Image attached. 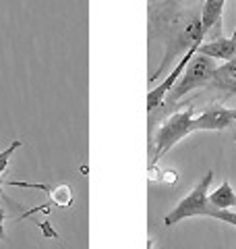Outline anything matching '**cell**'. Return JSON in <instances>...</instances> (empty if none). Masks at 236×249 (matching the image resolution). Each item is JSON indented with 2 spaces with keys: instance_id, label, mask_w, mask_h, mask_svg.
Returning a JSON list of instances; mask_svg holds the SVG:
<instances>
[{
  "instance_id": "1",
  "label": "cell",
  "mask_w": 236,
  "mask_h": 249,
  "mask_svg": "<svg viewBox=\"0 0 236 249\" xmlns=\"http://www.w3.org/2000/svg\"><path fill=\"white\" fill-rule=\"evenodd\" d=\"M193 108H186L183 112H176L168 116L166 121L160 124L155 137L152 139V145H153V152H152V166L153 162H157L168 150H172L180 139H185L186 135L193 133Z\"/></svg>"
},
{
  "instance_id": "2",
  "label": "cell",
  "mask_w": 236,
  "mask_h": 249,
  "mask_svg": "<svg viewBox=\"0 0 236 249\" xmlns=\"http://www.w3.org/2000/svg\"><path fill=\"white\" fill-rule=\"evenodd\" d=\"M216 69H218V62L214 58L205 56V54L195 52V58L188 60V65L185 67L183 75H180V81L170 91V102L172 104L178 102V100L183 96H186L188 91L209 88L211 79H214Z\"/></svg>"
},
{
  "instance_id": "3",
  "label": "cell",
  "mask_w": 236,
  "mask_h": 249,
  "mask_svg": "<svg viewBox=\"0 0 236 249\" xmlns=\"http://www.w3.org/2000/svg\"><path fill=\"white\" fill-rule=\"evenodd\" d=\"M211 181H214V170H207L205 177L195 185V189L188 193L185 199H180L176 204V208L170 210V214L164 218V224H166V227H172V224H178L180 220H185V218L203 216L205 208L209 206L207 196H209Z\"/></svg>"
},
{
  "instance_id": "4",
  "label": "cell",
  "mask_w": 236,
  "mask_h": 249,
  "mask_svg": "<svg viewBox=\"0 0 236 249\" xmlns=\"http://www.w3.org/2000/svg\"><path fill=\"white\" fill-rule=\"evenodd\" d=\"M195 52H197V46H191V48L185 52V56L178 60V65L170 71V75L166 77V79H164L160 85H157V88H153L152 91L147 93V110H149V112H153L155 108H160V106H162L164 98H166L168 93L172 91V88H174V85L178 83L180 75H183V71H185V67L188 65V60L195 56Z\"/></svg>"
},
{
  "instance_id": "5",
  "label": "cell",
  "mask_w": 236,
  "mask_h": 249,
  "mask_svg": "<svg viewBox=\"0 0 236 249\" xmlns=\"http://www.w3.org/2000/svg\"><path fill=\"white\" fill-rule=\"evenodd\" d=\"M236 123V108L211 106L205 112L193 119V133L195 131H222L232 127Z\"/></svg>"
},
{
  "instance_id": "6",
  "label": "cell",
  "mask_w": 236,
  "mask_h": 249,
  "mask_svg": "<svg viewBox=\"0 0 236 249\" xmlns=\"http://www.w3.org/2000/svg\"><path fill=\"white\" fill-rule=\"evenodd\" d=\"M197 52L205 54V56L214 58V60H230L236 56V36L230 37H216V40H209L205 44L197 46Z\"/></svg>"
},
{
  "instance_id": "7",
  "label": "cell",
  "mask_w": 236,
  "mask_h": 249,
  "mask_svg": "<svg viewBox=\"0 0 236 249\" xmlns=\"http://www.w3.org/2000/svg\"><path fill=\"white\" fill-rule=\"evenodd\" d=\"M226 0H205L201 6V25H203V34L211 36V31H216L219 37V21H222V13H224Z\"/></svg>"
},
{
  "instance_id": "8",
  "label": "cell",
  "mask_w": 236,
  "mask_h": 249,
  "mask_svg": "<svg viewBox=\"0 0 236 249\" xmlns=\"http://www.w3.org/2000/svg\"><path fill=\"white\" fill-rule=\"evenodd\" d=\"M207 201H209V206L214 210H230V208L236 206V193L230 187V183L224 181L216 191L209 193Z\"/></svg>"
},
{
  "instance_id": "9",
  "label": "cell",
  "mask_w": 236,
  "mask_h": 249,
  "mask_svg": "<svg viewBox=\"0 0 236 249\" xmlns=\"http://www.w3.org/2000/svg\"><path fill=\"white\" fill-rule=\"evenodd\" d=\"M226 83H236V56L230 58V60H226L224 65H218L209 88L218 89V88H222V85H226Z\"/></svg>"
},
{
  "instance_id": "10",
  "label": "cell",
  "mask_w": 236,
  "mask_h": 249,
  "mask_svg": "<svg viewBox=\"0 0 236 249\" xmlns=\"http://www.w3.org/2000/svg\"><path fill=\"white\" fill-rule=\"evenodd\" d=\"M50 193V201L56 204L58 208H68L73 204V191L68 185H58V187H48Z\"/></svg>"
},
{
  "instance_id": "11",
  "label": "cell",
  "mask_w": 236,
  "mask_h": 249,
  "mask_svg": "<svg viewBox=\"0 0 236 249\" xmlns=\"http://www.w3.org/2000/svg\"><path fill=\"white\" fill-rule=\"evenodd\" d=\"M21 145H23V142L15 139V142H13L9 147H6V150L0 152V199H4V196H2V177H4V173H6V166H9V160H11V156L17 152Z\"/></svg>"
},
{
  "instance_id": "12",
  "label": "cell",
  "mask_w": 236,
  "mask_h": 249,
  "mask_svg": "<svg viewBox=\"0 0 236 249\" xmlns=\"http://www.w3.org/2000/svg\"><path fill=\"white\" fill-rule=\"evenodd\" d=\"M203 216L216 218V220H222V222H228V224H232V227H236V212H230V210H214L211 206H207Z\"/></svg>"
},
{
  "instance_id": "13",
  "label": "cell",
  "mask_w": 236,
  "mask_h": 249,
  "mask_svg": "<svg viewBox=\"0 0 236 249\" xmlns=\"http://www.w3.org/2000/svg\"><path fill=\"white\" fill-rule=\"evenodd\" d=\"M4 218H6V208L0 206V241L4 239Z\"/></svg>"
},
{
  "instance_id": "14",
  "label": "cell",
  "mask_w": 236,
  "mask_h": 249,
  "mask_svg": "<svg viewBox=\"0 0 236 249\" xmlns=\"http://www.w3.org/2000/svg\"><path fill=\"white\" fill-rule=\"evenodd\" d=\"M218 89L228 93V96H236V83H226V85H222V88H218Z\"/></svg>"
},
{
  "instance_id": "15",
  "label": "cell",
  "mask_w": 236,
  "mask_h": 249,
  "mask_svg": "<svg viewBox=\"0 0 236 249\" xmlns=\"http://www.w3.org/2000/svg\"><path fill=\"white\" fill-rule=\"evenodd\" d=\"M39 227L44 229V232H46V237H56L58 239V232L56 231H52L50 227H48V222H39Z\"/></svg>"
},
{
  "instance_id": "16",
  "label": "cell",
  "mask_w": 236,
  "mask_h": 249,
  "mask_svg": "<svg viewBox=\"0 0 236 249\" xmlns=\"http://www.w3.org/2000/svg\"><path fill=\"white\" fill-rule=\"evenodd\" d=\"M232 36H236V27H234V34H232Z\"/></svg>"
}]
</instances>
